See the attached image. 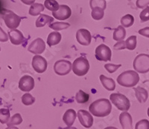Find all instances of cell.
<instances>
[{
	"mask_svg": "<svg viewBox=\"0 0 149 129\" xmlns=\"http://www.w3.org/2000/svg\"><path fill=\"white\" fill-rule=\"evenodd\" d=\"M89 111L95 117H104L112 111L111 102L107 99H99L94 101L89 107Z\"/></svg>",
	"mask_w": 149,
	"mask_h": 129,
	"instance_id": "1",
	"label": "cell"
},
{
	"mask_svg": "<svg viewBox=\"0 0 149 129\" xmlns=\"http://www.w3.org/2000/svg\"><path fill=\"white\" fill-rule=\"evenodd\" d=\"M139 82V76L135 70H129L122 73L117 77V82L121 86L126 88L134 87Z\"/></svg>",
	"mask_w": 149,
	"mask_h": 129,
	"instance_id": "2",
	"label": "cell"
},
{
	"mask_svg": "<svg viewBox=\"0 0 149 129\" xmlns=\"http://www.w3.org/2000/svg\"><path fill=\"white\" fill-rule=\"evenodd\" d=\"M134 70L137 73L146 74L149 71V55L140 54L136 57L133 62Z\"/></svg>",
	"mask_w": 149,
	"mask_h": 129,
	"instance_id": "3",
	"label": "cell"
},
{
	"mask_svg": "<svg viewBox=\"0 0 149 129\" xmlns=\"http://www.w3.org/2000/svg\"><path fill=\"white\" fill-rule=\"evenodd\" d=\"M72 69L75 75L78 77L86 75L90 69V63L85 57H78L73 62Z\"/></svg>",
	"mask_w": 149,
	"mask_h": 129,
	"instance_id": "4",
	"label": "cell"
},
{
	"mask_svg": "<svg viewBox=\"0 0 149 129\" xmlns=\"http://www.w3.org/2000/svg\"><path fill=\"white\" fill-rule=\"evenodd\" d=\"M110 102L120 111H127L130 109V102L128 98L119 93H114L110 94Z\"/></svg>",
	"mask_w": 149,
	"mask_h": 129,
	"instance_id": "5",
	"label": "cell"
},
{
	"mask_svg": "<svg viewBox=\"0 0 149 129\" xmlns=\"http://www.w3.org/2000/svg\"><path fill=\"white\" fill-rule=\"evenodd\" d=\"M3 19L6 26L10 30L17 29L21 22V17L12 11H6L4 13Z\"/></svg>",
	"mask_w": 149,
	"mask_h": 129,
	"instance_id": "6",
	"label": "cell"
},
{
	"mask_svg": "<svg viewBox=\"0 0 149 129\" xmlns=\"http://www.w3.org/2000/svg\"><path fill=\"white\" fill-rule=\"evenodd\" d=\"M95 58L98 61H110L112 58L111 50L106 45L101 44L95 49Z\"/></svg>",
	"mask_w": 149,
	"mask_h": 129,
	"instance_id": "7",
	"label": "cell"
},
{
	"mask_svg": "<svg viewBox=\"0 0 149 129\" xmlns=\"http://www.w3.org/2000/svg\"><path fill=\"white\" fill-rule=\"evenodd\" d=\"M72 70V63L68 60L61 59L54 63V70L56 74L60 76H65L70 74Z\"/></svg>",
	"mask_w": 149,
	"mask_h": 129,
	"instance_id": "8",
	"label": "cell"
},
{
	"mask_svg": "<svg viewBox=\"0 0 149 129\" xmlns=\"http://www.w3.org/2000/svg\"><path fill=\"white\" fill-rule=\"evenodd\" d=\"M31 65H32L34 70L38 74L44 73L48 67L46 59L40 55H35L33 57Z\"/></svg>",
	"mask_w": 149,
	"mask_h": 129,
	"instance_id": "9",
	"label": "cell"
},
{
	"mask_svg": "<svg viewBox=\"0 0 149 129\" xmlns=\"http://www.w3.org/2000/svg\"><path fill=\"white\" fill-rule=\"evenodd\" d=\"M46 50V43L41 38H37L30 43L28 47V50L35 55L42 54Z\"/></svg>",
	"mask_w": 149,
	"mask_h": 129,
	"instance_id": "10",
	"label": "cell"
},
{
	"mask_svg": "<svg viewBox=\"0 0 149 129\" xmlns=\"http://www.w3.org/2000/svg\"><path fill=\"white\" fill-rule=\"evenodd\" d=\"M78 119L80 123L86 128H90L93 126V115L90 114V112L85 111V110H79L77 113Z\"/></svg>",
	"mask_w": 149,
	"mask_h": 129,
	"instance_id": "11",
	"label": "cell"
},
{
	"mask_svg": "<svg viewBox=\"0 0 149 129\" xmlns=\"http://www.w3.org/2000/svg\"><path fill=\"white\" fill-rule=\"evenodd\" d=\"M34 88V79L29 75H25L21 77L19 81V88L24 92H29Z\"/></svg>",
	"mask_w": 149,
	"mask_h": 129,
	"instance_id": "12",
	"label": "cell"
},
{
	"mask_svg": "<svg viewBox=\"0 0 149 129\" xmlns=\"http://www.w3.org/2000/svg\"><path fill=\"white\" fill-rule=\"evenodd\" d=\"M76 39L81 46H87L91 43L92 36L88 30L84 28L79 29L76 33Z\"/></svg>",
	"mask_w": 149,
	"mask_h": 129,
	"instance_id": "13",
	"label": "cell"
},
{
	"mask_svg": "<svg viewBox=\"0 0 149 129\" xmlns=\"http://www.w3.org/2000/svg\"><path fill=\"white\" fill-rule=\"evenodd\" d=\"M54 18L58 20H66L70 18L72 15V10L68 5H61L59 6V9L57 11L52 12Z\"/></svg>",
	"mask_w": 149,
	"mask_h": 129,
	"instance_id": "14",
	"label": "cell"
},
{
	"mask_svg": "<svg viewBox=\"0 0 149 129\" xmlns=\"http://www.w3.org/2000/svg\"><path fill=\"white\" fill-rule=\"evenodd\" d=\"M8 38L10 42L15 46L21 45L22 43H23L24 40H25V37L22 32L17 29H14V30L8 31Z\"/></svg>",
	"mask_w": 149,
	"mask_h": 129,
	"instance_id": "15",
	"label": "cell"
},
{
	"mask_svg": "<svg viewBox=\"0 0 149 129\" xmlns=\"http://www.w3.org/2000/svg\"><path fill=\"white\" fill-rule=\"evenodd\" d=\"M119 122L123 129H134L132 117L127 111L122 112L119 115Z\"/></svg>",
	"mask_w": 149,
	"mask_h": 129,
	"instance_id": "16",
	"label": "cell"
},
{
	"mask_svg": "<svg viewBox=\"0 0 149 129\" xmlns=\"http://www.w3.org/2000/svg\"><path fill=\"white\" fill-rule=\"evenodd\" d=\"M77 114L73 109H68L63 116V121L67 126H72L76 119Z\"/></svg>",
	"mask_w": 149,
	"mask_h": 129,
	"instance_id": "17",
	"label": "cell"
},
{
	"mask_svg": "<svg viewBox=\"0 0 149 129\" xmlns=\"http://www.w3.org/2000/svg\"><path fill=\"white\" fill-rule=\"evenodd\" d=\"M101 82H102V86L106 90L109 91H114L116 88V82L112 78L105 77L104 75H100L99 77Z\"/></svg>",
	"mask_w": 149,
	"mask_h": 129,
	"instance_id": "18",
	"label": "cell"
},
{
	"mask_svg": "<svg viewBox=\"0 0 149 129\" xmlns=\"http://www.w3.org/2000/svg\"><path fill=\"white\" fill-rule=\"evenodd\" d=\"M134 90L135 91L136 97L140 103H143L147 101L148 98V93L146 89L139 86L137 88H134Z\"/></svg>",
	"mask_w": 149,
	"mask_h": 129,
	"instance_id": "19",
	"label": "cell"
},
{
	"mask_svg": "<svg viewBox=\"0 0 149 129\" xmlns=\"http://www.w3.org/2000/svg\"><path fill=\"white\" fill-rule=\"evenodd\" d=\"M61 38L62 36L60 34L59 32L58 31H54L52 32L49 34L47 38V44L49 46H54L58 45L60 43L61 41Z\"/></svg>",
	"mask_w": 149,
	"mask_h": 129,
	"instance_id": "20",
	"label": "cell"
},
{
	"mask_svg": "<svg viewBox=\"0 0 149 129\" xmlns=\"http://www.w3.org/2000/svg\"><path fill=\"white\" fill-rule=\"evenodd\" d=\"M53 21H54L53 17L46 15V14H40L36 20V27L42 28L47 24L53 22Z\"/></svg>",
	"mask_w": 149,
	"mask_h": 129,
	"instance_id": "21",
	"label": "cell"
},
{
	"mask_svg": "<svg viewBox=\"0 0 149 129\" xmlns=\"http://www.w3.org/2000/svg\"><path fill=\"white\" fill-rule=\"evenodd\" d=\"M45 7L44 5L40 3H34L31 5L30 8H29V14L32 17H36L38 16L41 12L44 10Z\"/></svg>",
	"mask_w": 149,
	"mask_h": 129,
	"instance_id": "22",
	"label": "cell"
},
{
	"mask_svg": "<svg viewBox=\"0 0 149 129\" xmlns=\"http://www.w3.org/2000/svg\"><path fill=\"white\" fill-rule=\"evenodd\" d=\"M126 36V30L125 28L122 25H119V27L115 29L113 32V39L116 41H122L124 40V39L125 38Z\"/></svg>",
	"mask_w": 149,
	"mask_h": 129,
	"instance_id": "23",
	"label": "cell"
},
{
	"mask_svg": "<svg viewBox=\"0 0 149 129\" xmlns=\"http://www.w3.org/2000/svg\"><path fill=\"white\" fill-rule=\"evenodd\" d=\"M89 99H90V95L82 90H79L75 95V100L79 104H84L86 102H88Z\"/></svg>",
	"mask_w": 149,
	"mask_h": 129,
	"instance_id": "24",
	"label": "cell"
},
{
	"mask_svg": "<svg viewBox=\"0 0 149 129\" xmlns=\"http://www.w3.org/2000/svg\"><path fill=\"white\" fill-rule=\"evenodd\" d=\"M91 16L93 19L95 20H101L104 16V10L98 7L93 8H92Z\"/></svg>",
	"mask_w": 149,
	"mask_h": 129,
	"instance_id": "25",
	"label": "cell"
},
{
	"mask_svg": "<svg viewBox=\"0 0 149 129\" xmlns=\"http://www.w3.org/2000/svg\"><path fill=\"white\" fill-rule=\"evenodd\" d=\"M49 27L51 29L54 30H61L67 29L68 28L70 27V24L67 23V22H53V23H50L49 25Z\"/></svg>",
	"mask_w": 149,
	"mask_h": 129,
	"instance_id": "26",
	"label": "cell"
},
{
	"mask_svg": "<svg viewBox=\"0 0 149 129\" xmlns=\"http://www.w3.org/2000/svg\"><path fill=\"white\" fill-rule=\"evenodd\" d=\"M134 23V17L131 14H126L121 19V24L124 28L131 27Z\"/></svg>",
	"mask_w": 149,
	"mask_h": 129,
	"instance_id": "27",
	"label": "cell"
},
{
	"mask_svg": "<svg viewBox=\"0 0 149 129\" xmlns=\"http://www.w3.org/2000/svg\"><path fill=\"white\" fill-rule=\"evenodd\" d=\"M60 5L56 0H45L44 7L47 10L54 12L59 9Z\"/></svg>",
	"mask_w": 149,
	"mask_h": 129,
	"instance_id": "28",
	"label": "cell"
},
{
	"mask_svg": "<svg viewBox=\"0 0 149 129\" xmlns=\"http://www.w3.org/2000/svg\"><path fill=\"white\" fill-rule=\"evenodd\" d=\"M10 117V110L8 108L0 109V122L5 124L9 121Z\"/></svg>",
	"mask_w": 149,
	"mask_h": 129,
	"instance_id": "29",
	"label": "cell"
},
{
	"mask_svg": "<svg viewBox=\"0 0 149 129\" xmlns=\"http://www.w3.org/2000/svg\"><path fill=\"white\" fill-rule=\"evenodd\" d=\"M22 122V118L21 117V114H14L10 119L8 122H7V126H18V125L21 124Z\"/></svg>",
	"mask_w": 149,
	"mask_h": 129,
	"instance_id": "30",
	"label": "cell"
},
{
	"mask_svg": "<svg viewBox=\"0 0 149 129\" xmlns=\"http://www.w3.org/2000/svg\"><path fill=\"white\" fill-rule=\"evenodd\" d=\"M136 36H130V37L126 39L125 46L126 48L128 49L129 50H133L136 47Z\"/></svg>",
	"mask_w": 149,
	"mask_h": 129,
	"instance_id": "31",
	"label": "cell"
},
{
	"mask_svg": "<svg viewBox=\"0 0 149 129\" xmlns=\"http://www.w3.org/2000/svg\"><path fill=\"white\" fill-rule=\"evenodd\" d=\"M35 102V98L31 94L26 93L22 97V102L25 106H31Z\"/></svg>",
	"mask_w": 149,
	"mask_h": 129,
	"instance_id": "32",
	"label": "cell"
},
{
	"mask_svg": "<svg viewBox=\"0 0 149 129\" xmlns=\"http://www.w3.org/2000/svg\"><path fill=\"white\" fill-rule=\"evenodd\" d=\"M90 5L91 9L93 8L98 7L101 8H103L104 10H105L106 6H107L105 0H90Z\"/></svg>",
	"mask_w": 149,
	"mask_h": 129,
	"instance_id": "33",
	"label": "cell"
},
{
	"mask_svg": "<svg viewBox=\"0 0 149 129\" xmlns=\"http://www.w3.org/2000/svg\"><path fill=\"white\" fill-rule=\"evenodd\" d=\"M139 18L142 22H146L149 21V6L145 8L139 14Z\"/></svg>",
	"mask_w": 149,
	"mask_h": 129,
	"instance_id": "34",
	"label": "cell"
},
{
	"mask_svg": "<svg viewBox=\"0 0 149 129\" xmlns=\"http://www.w3.org/2000/svg\"><path fill=\"white\" fill-rule=\"evenodd\" d=\"M135 129H149V121L146 119H141L136 122Z\"/></svg>",
	"mask_w": 149,
	"mask_h": 129,
	"instance_id": "35",
	"label": "cell"
},
{
	"mask_svg": "<svg viewBox=\"0 0 149 129\" xmlns=\"http://www.w3.org/2000/svg\"><path fill=\"white\" fill-rule=\"evenodd\" d=\"M122 66V65H114V64H106V65H104V68L107 70V71L108 73H110V74H113V73L116 72L118 69L119 68Z\"/></svg>",
	"mask_w": 149,
	"mask_h": 129,
	"instance_id": "36",
	"label": "cell"
},
{
	"mask_svg": "<svg viewBox=\"0 0 149 129\" xmlns=\"http://www.w3.org/2000/svg\"><path fill=\"white\" fill-rule=\"evenodd\" d=\"M136 7L139 9H143L149 5V0H136Z\"/></svg>",
	"mask_w": 149,
	"mask_h": 129,
	"instance_id": "37",
	"label": "cell"
},
{
	"mask_svg": "<svg viewBox=\"0 0 149 129\" xmlns=\"http://www.w3.org/2000/svg\"><path fill=\"white\" fill-rule=\"evenodd\" d=\"M113 48L115 50H124V49L126 48L125 42L123 40L119 41L117 43H116L114 45Z\"/></svg>",
	"mask_w": 149,
	"mask_h": 129,
	"instance_id": "38",
	"label": "cell"
},
{
	"mask_svg": "<svg viewBox=\"0 0 149 129\" xmlns=\"http://www.w3.org/2000/svg\"><path fill=\"white\" fill-rule=\"evenodd\" d=\"M8 40V36L3 30V29L0 27V42H5Z\"/></svg>",
	"mask_w": 149,
	"mask_h": 129,
	"instance_id": "39",
	"label": "cell"
},
{
	"mask_svg": "<svg viewBox=\"0 0 149 129\" xmlns=\"http://www.w3.org/2000/svg\"><path fill=\"white\" fill-rule=\"evenodd\" d=\"M139 35L143 36L145 37H147V38H149V27L144 28L140 29V30L138 31Z\"/></svg>",
	"mask_w": 149,
	"mask_h": 129,
	"instance_id": "40",
	"label": "cell"
},
{
	"mask_svg": "<svg viewBox=\"0 0 149 129\" xmlns=\"http://www.w3.org/2000/svg\"><path fill=\"white\" fill-rule=\"evenodd\" d=\"M21 2L25 4V5H31L32 4L34 3L35 0H21Z\"/></svg>",
	"mask_w": 149,
	"mask_h": 129,
	"instance_id": "41",
	"label": "cell"
},
{
	"mask_svg": "<svg viewBox=\"0 0 149 129\" xmlns=\"http://www.w3.org/2000/svg\"><path fill=\"white\" fill-rule=\"evenodd\" d=\"M59 129H77V128L72 127V126H67L66 128H60Z\"/></svg>",
	"mask_w": 149,
	"mask_h": 129,
	"instance_id": "42",
	"label": "cell"
},
{
	"mask_svg": "<svg viewBox=\"0 0 149 129\" xmlns=\"http://www.w3.org/2000/svg\"><path fill=\"white\" fill-rule=\"evenodd\" d=\"M5 129H19L17 127H15V126H9V127L6 128Z\"/></svg>",
	"mask_w": 149,
	"mask_h": 129,
	"instance_id": "43",
	"label": "cell"
},
{
	"mask_svg": "<svg viewBox=\"0 0 149 129\" xmlns=\"http://www.w3.org/2000/svg\"><path fill=\"white\" fill-rule=\"evenodd\" d=\"M104 129H118V128H115V127H112V126H110V127L105 128Z\"/></svg>",
	"mask_w": 149,
	"mask_h": 129,
	"instance_id": "44",
	"label": "cell"
},
{
	"mask_svg": "<svg viewBox=\"0 0 149 129\" xmlns=\"http://www.w3.org/2000/svg\"><path fill=\"white\" fill-rule=\"evenodd\" d=\"M148 117H149V108H148Z\"/></svg>",
	"mask_w": 149,
	"mask_h": 129,
	"instance_id": "45",
	"label": "cell"
},
{
	"mask_svg": "<svg viewBox=\"0 0 149 129\" xmlns=\"http://www.w3.org/2000/svg\"><path fill=\"white\" fill-rule=\"evenodd\" d=\"M0 51H1V47H0Z\"/></svg>",
	"mask_w": 149,
	"mask_h": 129,
	"instance_id": "46",
	"label": "cell"
}]
</instances>
